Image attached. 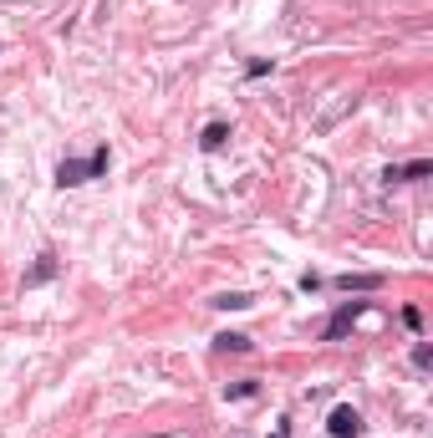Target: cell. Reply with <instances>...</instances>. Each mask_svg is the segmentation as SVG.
Wrapping results in <instances>:
<instances>
[{"label": "cell", "instance_id": "cell-1", "mask_svg": "<svg viewBox=\"0 0 433 438\" xmlns=\"http://www.w3.org/2000/svg\"><path fill=\"white\" fill-rule=\"evenodd\" d=\"M107 163H113V153H107V148H97L92 158H61L56 184H61V189H77V184H87V179H102Z\"/></svg>", "mask_w": 433, "mask_h": 438}, {"label": "cell", "instance_id": "cell-2", "mask_svg": "<svg viewBox=\"0 0 433 438\" xmlns=\"http://www.w3.org/2000/svg\"><path fill=\"white\" fill-rule=\"evenodd\" d=\"M362 311H367V301H341V306H337V316L327 321V342H341L346 332H352V321H357Z\"/></svg>", "mask_w": 433, "mask_h": 438}, {"label": "cell", "instance_id": "cell-3", "mask_svg": "<svg viewBox=\"0 0 433 438\" xmlns=\"http://www.w3.org/2000/svg\"><path fill=\"white\" fill-rule=\"evenodd\" d=\"M327 433H332V438H357V433H362V413H357V408H346V403H341V408H332Z\"/></svg>", "mask_w": 433, "mask_h": 438}, {"label": "cell", "instance_id": "cell-4", "mask_svg": "<svg viewBox=\"0 0 433 438\" xmlns=\"http://www.w3.org/2000/svg\"><path fill=\"white\" fill-rule=\"evenodd\" d=\"M428 173H433V163H428V158H418V163L387 168V173H382V184H418V179H428Z\"/></svg>", "mask_w": 433, "mask_h": 438}, {"label": "cell", "instance_id": "cell-5", "mask_svg": "<svg viewBox=\"0 0 433 438\" xmlns=\"http://www.w3.org/2000/svg\"><path fill=\"white\" fill-rule=\"evenodd\" d=\"M56 270H61L56 255H36V265L26 270V291H31V286H46V280H56Z\"/></svg>", "mask_w": 433, "mask_h": 438}, {"label": "cell", "instance_id": "cell-6", "mask_svg": "<svg viewBox=\"0 0 433 438\" xmlns=\"http://www.w3.org/2000/svg\"><path fill=\"white\" fill-rule=\"evenodd\" d=\"M382 275L377 270H362V275H337V291H377Z\"/></svg>", "mask_w": 433, "mask_h": 438}, {"label": "cell", "instance_id": "cell-7", "mask_svg": "<svg viewBox=\"0 0 433 438\" xmlns=\"http://www.w3.org/2000/svg\"><path fill=\"white\" fill-rule=\"evenodd\" d=\"M225 143H230V127H225V123H209V127H204V138H199V148H204V153H220Z\"/></svg>", "mask_w": 433, "mask_h": 438}, {"label": "cell", "instance_id": "cell-8", "mask_svg": "<svg viewBox=\"0 0 433 438\" xmlns=\"http://www.w3.org/2000/svg\"><path fill=\"white\" fill-rule=\"evenodd\" d=\"M214 306H220V311H245V306H255L245 291H230V296H214Z\"/></svg>", "mask_w": 433, "mask_h": 438}, {"label": "cell", "instance_id": "cell-9", "mask_svg": "<svg viewBox=\"0 0 433 438\" xmlns=\"http://www.w3.org/2000/svg\"><path fill=\"white\" fill-rule=\"evenodd\" d=\"M250 346H255V342L240 337V332H225V337H220V352H250Z\"/></svg>", "mask_w": 433, "mask_h": 438}, {"label": "cell", "instance_id": "cell-10", "mask_svg": "<svg viewBox=\"0 0 433 438\" xmlns=\"http://www.w3.org/2000/svg\"><path fill=\"white\" fill-rule=\"evenodd\" d=\"M225 398H255V382H250V377H245V382H230Z\"/></svg>", "mask_w": 433, "mask_h": 438}, {"label": "cell", "instance_id": "cell-11", "mask_svg": "<svg viewBox=\"0 0 433 438\" xmlns=\"http://www.w3.org/2000/svg\"><path fill=\"white\" fill-rule=\"evenodd\" d=\"M413 362H418V367H433V346H428V342L413 346Z\"/></svg>", "mask_w": 433, "mask_h": 438}, {"label": "cell", "instance_id": "cell-12", "mask_svg": "<svg viewBox=\"0 0 433 438\" xmlns=\"http://www.w3.org/2000/svg\"><path fill=\"white\" fill-rule=\"evenodd\" d=\"M270 438H291V433H286V428H275V433H270Z\"/></svg>", "mask_w": 433, "mask_h": 438}]
</instances>
